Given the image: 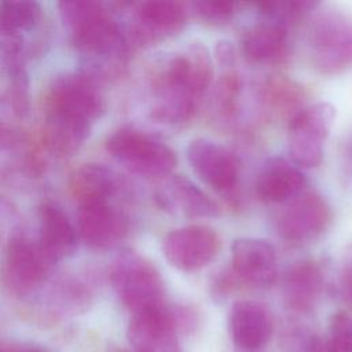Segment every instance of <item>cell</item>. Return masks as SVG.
<instances>
[{"instance_id": "10", "label": "cell", "mask_w": 352, "mask_h": 352, "mask_svg": "<svg viewBox=\"0 0 352 352\" xmlns=\"http://www.w3.org/2000/svg\"><path fill=\"white\" fill-rule=\"evenodd\" d=\"M220 250V238L209 226L190 224L166 234L162 252L166 261L184 272L206 267Z\"/></svg>"}, {"instance_id": "8", "label": "cell", "mask_w": 352, "mask_h": 352, "mask_svg": "<svg viewBox=\"0 0 352 352\" xmlns=\"http://www.w3.org/2000/svg\"><path fill=\"white\" fill-rule=\"evenodd\" d=\"M45 99L47 111L72 116L91 125L104 111V99L96 80L82 72L55 78Z\"/></svg>"}, {"instance_id": "29", "label": "cell", "mask_w": 352, "mask_h": 352, "mask_svg": "<svg viewBox=\"0 0 352 352\" xmlns=\"http://www.w3.org/2000/svg\"><path fill=\"white\" fill-rule=\"evenodd\" d=\"M241 82L232 73L224 74L213 91V109L223 116H230L235 109V99L239 94Z\"/></svg>"}, {"instance_id": "3", "label": "cell", "mask_w": 352, "mask_h": 352, "mask_svg": "<svg viewBox=\"0 0 352 352\" xmlns=\"http://www.w3.org/2000/svg\"><path fill=\"white\" fill-rule=\"evenodd\" d=\"M107 151L126 169L142 176H165L173 170L175 151L157 138L131 126L120 128L106 140Z\"/></svg>"}, {"instance_id": "20", "label": "cell", "mask_w": 352, "mask_h": 352, "mask_svg": "<svg viewBox=\"0 0 352 352\" xmlns=\"http://www.w3.org/2000/svg\"><path fill=\"white\" fill-rule=\"evenodd\" d=\"M323 283V272L318 263L305 260L294 264L283 279L286 305L296 312L311 311L320 297Z\"/></svg>"}, {"instance_id": "21", "label": "cell", "mask_w": 352, "mask_h": 352, "mask_svg": "<svg viewBox=\"0 0 352 352\" xmlns=\"http://www.w3.org/2000/svg\"><path fill=\"white\" fill-rule=\"evenodd\" d=\"M287 43L286 26L265 19L245 33L242 51L246 59L253 63H279L287 56Z\"/></svg>"}, {"instance_id": "6", "label": "cell", "mask_w": 352, "mask_h": 352, "mask_svg": "<svg viewBox=\"0 0 352 352\" xmlns=\"http://www.w3.org/2000/svg\"><path fill=\"white\" fill-rule=\"evenodd\" d=\"M55 264L37 241L23 235L14 236L6 250L3 282L14 294H29L44 283Z\"/></svg>"}, {"instance_id": "26", "label": "cell", "mask_w": 352, "mask_h": 352, "mask_svg": "<svg viewBox=\"0 0 352 352\" xmlns=\"http://www.w3.org/2000/svg\"><path fill=\"white\" fill-rule=\"evenodd\" d=\"M7 70L11 80L10 103L14 109V113L19 117H23L25 114H28L30 106L28 73L25 70L23 62L7 65Z\"/></svg>"}, {"instance_id": "28", "label": "cell", "mask_w": 352, "mask_h": 352, "mask_svg": "<svg viewBox=\"0 0 352 352\" xmlns=\"http://www.w3.org/2000/svg\"><path fill=\"white\" fill-rule=\"evenodd\" d=\"M330 352H352V316L345 312H337L330 322L329 341Z\"/></svg>"}, {"instance_id": "24", "label": "cell", "mask_w": 352, "mask_h": 352, "mask_svg": "<svg viewBox=\"0 0 352 352\" xmlns=\"http://www.w3.org/2000/svg\"><path fill=\"white\" fill-rule=\"evenodd\" d=\"M41 16L37 1L14 0L0 3V28L22 33L33 29Z\"/></svg>"}, {"instance_id": "15", "label": "cell", "mask_w": 352, "mask_h": 352, "mask_svg": "<svg viewBox=\"0 0 352 352\" xmlns=\"http://www.w3.org/2000/svg\"><path fill=\"white\" fill-rule=\"evenodd\" d=\"M78 234L91 248L107 249L117 245L126 234V220L109 201L80 205Z\"/></svg>"}, {"instance_id": "12", "label": "cell", "mask_w": 352, "mask_h": 352, "mask_svg": "<svg viewBox=\"0 0 352 352\" xmlns=\"http://www.w3.org/2000/svg\"><path fill=\"white\" fill-rule=\"evenodd\" d=\"M186 157L199 179L217 192H230L238 180V161L226 146L197 138L186 150Z\"/></svg>"}, {"instance_id": "11", "label": "cell", "mask_w": 352, "mask_h": 352, "mask_svg": "<svg viewBox=\"0 0 352 352\" xmlns=\"http://www.w3.org/2000/svg\"><path fill=\"white\" fill-rule=\"evenodd\" d=\"M175 314L160 304L132 315L128 324V340L133 352H179Z\"/></svg>"}, {"instance_id": "31", "label": "cell", "mask_w": 352, "mask_h": 352, "mask_svg": "<svg viewBox=\"0 0 352 352\" xmlns=\"http://www.w3.org/2000/svg\"><path fill=\"white\" fill-rule=\"evenodd\" d=\"M340 286H341V293L344 298L349 304H352V254H349L346 263L344 264Z\"/></svg>"}, {"instance_id": "2", "label": "cell", "mask_w": 352, "mask_h": 352, "mask_svg": "<svg viewBox=\"0 0 352 352\" xmlns=\"http://www.w3.org/2000/svg\"><path fill=\"white\" fill-rule=\"evenodd\" d=\"M110 282L121 302L132 312L164 304V282L158 270L139 253L125 249L111 264Z\"/></svg>"}, {"instance_id": "1", "label": "cell", "mask_w": 352, "mask_h": 352, "mask_svg": "<svg viewBox=\"0 0 352 352\" xmlns=\"http://www.w3.org/2000/svg\"><path fill=\"white\" fill-rule=\"evenodd\" d=\"M213 77V63L209 50L199 43L175 54L158 76V102L151 117L164 124H182L188 121L201 95Z\"/></svg>"}, {"instance_id": "32", "label": "cell", "mask_w": 352, "mask_h": 352, "mask_svg": "<svg viewBox=\"0 0 352 352\" xmlns=\"http://www.w3.org/2000/svg\"><path fill=\"white\" fill-rule=\"evenodd\" d=\"M216 58L220 63L223 65H230L232 63L234 58H235V52H234V47L230 41H219L216 45Z\"/></svg>"}, {"instance_id": "25", "label": "cell", "mask_w": 352, "mask_h": 352, "mask_svg": "<svg viewBox=\"0 0 352 352\" xmlns=\"http://www.w3.org/2000/svg\"><path fill=\"white\" fill-rule=\"evenodd\" d=\"M318 4L307 0H290V1H268L261 3L258 7L261 12L265 15V19L275 21L286 26L289 22L304 18L312 10H315Z\"/></svg>"}, {"instance_id": "22", "label": "cell", "mask_w": 352, "mask_h": 352, "mask_svg": "<svg viewBox=\"0 0 352 352\" xmlns=\"http://www.w3.org/2000/svg\"><path fill=\"white\" fill-rule=\"evenodd\" d=\"M91 124L62 113L47 111L44 122V143L58 157L76 154L89 136Z\"/></svg>"}, {"instance_id": "18", "label": "cell", "mask_w": 352, "mask_h": 352, "mask_svg": "<svg viewBox=\"0 0 352 352\" xmlns=\"http://www.w3.org/2000/svg\"><path fill=\"white\" fill-rule=\"evenodd\" d=\"M305 176L292 160L270 158L260 169L256 180L257 195L271 204H285L304 191Z\"/></svg>"}, {"instance_id": "9", "label": "cell", "mask_w": 352, "mask_h": 352, "mask_svg": "<svg viewBox=\"0 0 352 352\" xmlns=\"http://www.w3.org/2000/svg\"><path fill=\"white\" fill-rule=\"evenodd\" d=\"M331 223L327 201L315 191H302L285 202L276 216V232L289 242H308L320 236Z\"/></svg>"}, {"instance_id": "4", "label": "cell", "mask_w": 352, "mask_h": 352, "mask_svg": "<svg viewBox=\"0 0 352 352\" xmlns=\"http://www.w3.org/2000/svg\"><path fill=\"white\" fill-rule=\"evenodd\" d=\"M314 65L324 73L352 69V19L338 11L319 14L308 37Z\"/></svg>"}, {"instance_id": "16", "label": "cell", "mask_w": 352, "mask_h": 352, "mask_svg": "<svg viewBox=\"0 0 352 352\" xmlns=\"http://www.w3.org/2000/svg\"><path fill=\"white\" fill-rule=\"evenodd\" d=\"M274 322L268 308L253 300H239L230 311V333L241 349L254 352L272 336Z\"/></svg>"}, {"instance_id": "19", "label": "cell", "mask_w": 352, "mask_h": 352, "mask_svg": "<svg viewBox=\"0 0 352 352\" xmlns=\"http://www.w3.org/2000/svg\"><path fill=\"white\" fill-rule=\"evenodd\" d=\"M38 245L55 263L73 256L77 231L67 214L55 204L45 202L38 212Z\"/></svg>"}, {"instance_id": "27", "label": "cell", "mask_w": 352, "mask_h": 352, "mask_svg": "<svg viewBox=\"0 0 352 352\" xmlns=\"http://www.w3.org/2000/svg\"><path fill=\"white\" fill-rule=\"evenodd\" d=\"M192 10L204 23L221 26L234 18L235 4L220 0H201L192 3Z\"/></svg>"}, {"instance_id": "30", "label": "cell", "mask_w": 352, "mask_h": 352, "mask_svg": "<svg viewBox=\"0 0 352 352\" xmlns=\"http://www.w3.org/2000/svg\"><path fill=\"white\" fill-rule=\"evenodd\" d=\"M268 99L278 107H290L293 106L294 99H297V92L289 82L271 84L268 89Z\"/></svg>"}, {"instance_id": "14", "label": "cell", "mask_w": 352, "mask_h": 352, "mask_svg": "<svg viewBox=\"0 0 352 352\" xmlns=\"http://www.w3.org/2000/svg\"><path fill=\"white\" fill-rule=\"evenodd\" d=\"M187 22L186 6L175 0H150L135 12L133 36L142 44L177 34Z\"/></svg>"}, {"instance_id": "13", "label": "cell", "mask_w": 352, "mask_h": 352, "mask_svg": "<svg viewBox=\"0 0 352 352\" xmlns=\"http://www.w3.org/2000/svg\"><path fill=\"white\" fill-rule=\"evenodd\" d=\"M231 271L250 287H268L276 278V252L265 239L238 238L231 245Z\"/></svg>"}, {"instance_id": "7", "label": "cell", "mask_w": 352, "mask_h": 352, "mask_svg": "<svg viewBox=\"0 0 352 352\" xmlns=\"http://www.w3.org/2000/svg\"><path fill=\"white\" fill-rule=\"evenodd\" d=\"M70 30L76 48L88 59V69L82 73L94 80L104 59L124 51L121 28L102 4Z\"/></svg>"}, {"instance_id": "5", "label": "cell", "mask_w": 352, "mask_h": 352, "mask_svg": "<svg viewBox=\"0 0 352 352\" xmlns=\"http://www.w3.org/2000/svg\"><path fill=\"white\" fill-rule=\"evenodd\" d=\"M336 120L331 103L319 102L293 114L289 122V153L300 168L318 166L323 160V146Z\"/></svg>"}, {"instance_id": "23", "label": "cell", "mask_w": 352, "mask_h": 352, "mask_svg": "<svg viewBox=\"0 0 352 352\" xmlns=\"http://www.w3.org/2000/svg\"><path fill=\"white\" fill-rule=\"evenodd\" d=\"M117 188L116 176L100 164H85L76 170L70 190L78 205L109 201Z\"/></svg>"}, {"instance_id": "33", "label": "cell", "mask_w": 352, "mask_h": 352, "mask_svg": "<svg viewBox=\"0 0 352 352\" xmlns=\"http://www.w3.org/2000/svg\"><path fill=\"white\" fill-rule=\"evenodd\" d=\"M0 352H48L40 346L33 345H19V346H10V348H0Z\"/></svg>"}, {"instance_id": "17", "label": "cell", "mask_w": 352, "mask_h": 352, "mask_svg": "<svg viewBox=\"0 0 352 352\" xmlns=\"http://www.w3.org/2000/svg\"><path fill=\"white\" fill-rule=\"evenodd\" d=\"M158 205L173 214L188 219L214 217L217 205L192 182L182 176L169 177L157 191Z\"/></svg>"}]
</instances>
